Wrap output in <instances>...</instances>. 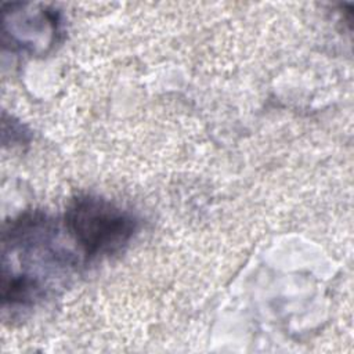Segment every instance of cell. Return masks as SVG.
<instances>
[{"label":"cell","instance_id":"6da1fadb","mask_svg":"<svg viewBox=\"0 0 354 354\" xmlns=\"http://www.w3.org/2000/svg\"><path fill=\"white\" fill-rule=\"evenodd\" d=\"M61 225L41 212H28L3 228V308L29 310L46 299L53 278L68 275L79 263L62 246Z\"/></svg>","mask_w":354,"mask_h":354},{"label":"cell","instance_id":"7a4b0ae2","mask_svg":"<svg viewBox=\"0 0 354 354\" xmlns=\"http://www.w3.org/2000/svg\"><path fill=\"white\" fill-rule=\"evenodd\" d=\"M62 224L84 264L119 253L138 230L131 212L91 194H80L69 201Z\"/></svg>","mask_w":354,"mask_h":354},{"label":"cell","instance_id":"3957f363","mask_svg":"<svg viewBox=\"0 0 354 354\" xmlns=\"http://www.w3.org/2000/svg\"><path fill=\"white\" fill-rule=\"evenodd\" d=\"M3 7V43L10 50L40 54L50 50L61 33L59 12L51 8L25 10L26 3Z\"/></svg>","mask_w":354,"mask_h":354}]
</instances>
